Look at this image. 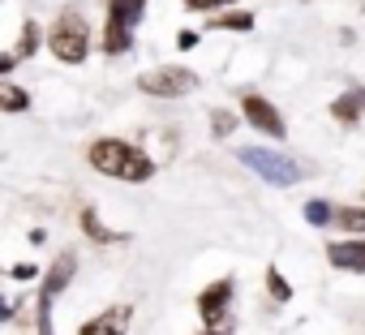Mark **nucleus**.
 Returning a JSON list of instances; mask_svg holds the SVG:
<instances>
[{
	"label": "nucleus",
	"instance_id": "nucleus-1",
	"mask_svg": "<svg viewBox=\"0 0 365 335\" xmlns=\"http://www.w3.org/2000/svg\"><path fill=\"white\" fill-rule=\"evenodd\" d=\"M91 168L95 172H103V177H116V181H150V172H155V163L138 150V146H129V142H120V138H99L95 146H91Z\"/></svg>",
	"mask_w": 365,
	"mask_h": 335
},
{
	"label": "nucleus",
	"instance_id": "nucleus-2",
	"mask_svg": "<svg viewBox=\"0 0 365 335\" xmlns=\"http://www.w3.org/2000/svg\"><path fill=\"white\" fill-rule=\"evenodd\" d=\"M241 163L254 168V172L262 181H271V185H297L305 177V168L297 159H288L284 150H271V146H245L241 150Z\"/></svg>",
	"mask_w": 365,
	"mask_h": 335
},
{
	"label": "nucleus",
	"instance_id": "nucleus-3",
	"mask_svg": "<svg viewBox=\"0 0 365 335\" xmlns=\"http://www.w3.org/2000/svg\"><path fill=\"white\" fill-rule=\"evenodd\" d=\"M48 48H52V56H56V61H65V65H82V61H86V52H91V35H86L82 14L65 9V14L56 18V26H52Z\"/></svg>",
	"mask_w": 365,
	"mask_h": 335
},
{
	"label": "nucleus",
	"instance_id": "nucleus-4",
	"mask_svg": "<svg viewBox=\"0 0 365 335\" xmlns=\"http://www.w3.org/2000/svg\"><path fill=\"white\" fill-rule=\"evenodd\" d=\"M142 9H146V0H108L103 52H112V56L129 52V35H133V26L142 22Z\"/></svg>",
	"mask_w": 365,
	"mask_h": 335
},
{
	"label": "nucleus",
	"instance_id": "nucleus-5",
	"mask_svg": "<svg viewBox=\"0 0 365 335\" xmlns=\"http://www.w3.org/2000/svg\"><path fill=\"white\" fill-rule=\"evenodd\" d=\"M138 86H142L146 95L168 99V95H190V91L198 86V78H194L190 69H150V73L138 78Z\"/></svg>",
	"mask_w": 365,
	"mask_h": 335
},
{
	"label": "nucleus",
	"instance_id": "nucleus-6",
	"mask_svg": "<svg viewBox=\"0 0 365 335\" xmlns=\"http://www.w3.org/2000/svg\"><path fill=\"white\" fill-rule=\"evenodd\" d=\"M228 301H232V279H215V284L198 297V309H202L207 331H215V326L228 322Z\"/></svg>",
	"mask_w": 365,
	"mask_h": 335
},
{
	"label": "nucleus",
	"instance_id": "nucleus-7",
	"mask_svg": "<svg viewBox=\"0 0 365 335\" xmlns=\"http://www.w3.org/2000/svg\"><path fill=\"white\" fill-rule=\"evenodd\" d=\"M241 112H245V120H250L254 129H262V133H271V138H284V116H279L262 95H245V99H241Z\"/></svg>",
	"mask_w": 365,
	"mask_h": 335
},
{
	"label": "nucleus",
	"instance_id": "nucleus-8",
	"mask_svg": "<svg viewBox=\"0 0 365 335\" xmlns=\"http://www.w3.org/2000/svg\"><path fill=\"white\" fill-rule=\"evenodd\" d=\"M327 262L339 271H361L365 275V241H335L327 245Z\"/></svg>",
	"mask_w": 365,
	"mask_h": 335
},
{
	"label": "nucleus",
	"instance_id": "nucleus-9",
	"mask_svg": "<svg viewBox=\"0 0 365 335\" xmlns=\"http://www.w3.org/2000/svg\"><path fill=\"white\" fill-rule=\"evenodd\" d=\"M125 331H129V305H112L108 314L91 318L78 335H125Z\"/></svg>",
	"mask_w": 365,
	"mask_h": 335
},
{
	"label": "nucleus",
	"instance_id": "nucleus-10",
	"mask_svg": "<svg viewBox=\"0 0 365 335\" xmlns=\"http://www.w3.org/2000/svg\"><path fill=\"white\" fill-rule=\"evenodd\" d=\"M73 267H78V258H73V254H61V258L52 262V271H48V279H43V301H52V297H56V292L69 284Z\"/></svg>",
	"mask_w": 365,
	"mask_h": 335
},
{
	"label": "nucleus",
	"instance_id": "nucleus-11",
	"mask_svg": "<svg viewBox=\"0 0 365 335\" xmlns=\"http://www.w3.org/2000/svg\"><path fill=\"white\" fill-rule=\"evenodd\" d=\"M361 108H365V91H352V95H339V99L331 103V116L344 120V125H352V120L361 116Z\"/></svg>",
	"mask_w": 365,
	"mask_h": 335
},
{
	"label": "nucleus",
	"instance_id": "nucleus-12",
	"mask_svg": "<svg viewBox=\"0 0 365 335\" xmlns=\"http://www.w3.org/2000/svg\"><path fill=\"white\" fill-rule=\"evenodd\" d=\"M39 39H43V35H39V22H35V18H26V22H22V39H18V48H14V56L22 61V56L39 52Z\"/></svg>",
	"mask_w": 365,
	"mask_h": 335
},
{
	"label": "nucleus",
	"instance_id": "nucleus-13",
	"mask_svg": "<svg viewBox=\"0 0 365 335\" xmlns=\"http://www.w3.org/2000/svg\"><path fill=\"white\" fill-rule=\"evenodd\" d=\"M0 108H5V112H22L26 108V91L14 86V82H0Z\"/></svg>",
	"mask_w": 365,
	"mask_h": 335
},
{
	"label": "nucleus",
	"instance_id": "nucleus-14",
	"mask_svg": "<svg viewBox=\"0 0 365 335\" xmlns=\"http://www.w3.org/2000/svg\"><path fill=\"white\" fill-rule=\"evenodd\" d=\"M335 220L344 232H365V207H344V211H335Z\"/></svg>",
	"mask_w": 365,
	"mask_h": 335
},
{
	"label": "nucleus",
	"instance_id": "nucleus-15",
	"mask_svg": "<svg viewBox=\"0 0 365 335\" xmlns=\"http://www.w3.org/2000/svg\"><path fill=\"white\" fill-rule=\"evenodd\" d=\"M211 26H215V31H250L254 18H250V14H224V18H215Z\"/></svg>",
	"mask_w": 365,
	"mask_h": 335
},
{
	"label": "nucleus",
	"instance_id": "nucleus-16",
	"mask_svg": "<svg viewBox=\"0 0 365 335\" xmlns=\"http://www.w3.org/2000/svg\"><path fill=\"white\" fill-rule=\"evenodd\" d=\"M305 220H309L314 228H322V224H331V220H335V211H331L327 202H305Z\"/></svg>",
	"mask_w": 365,
	"mask_h": 335
},
{
	"label": "nucleus",
	"instance_id": "nucleus-17",
	"mask_svg": "<svg viewBox=\"0 0 365 335\" xmlns=\"http://www.w3.org/2000/svg\"><path fill=\"white\" fill-rule=\"evenodd\" d=\"M82 228L95 237V241H120L116 232H108V228H99V220H95V211H82Z\"/></svg>",
	"mask_w": 365,
	"mask_h": 335
},
{
	"label": "nucleus",
	"instance_id": "nucleus-18",
	"mask_svg": "<svg viewBox=\"0 0 365 335\" xmlns=\"http://www.w3.org/2000/svg\"><path fill=\"white\" fill-rule=\"evenodd\" d=\"M267 288H271V297H275V301H288V297H292V288H288V279H284V275H279L275 267L267 271Z\"/></svg>",
	"mask_w": 365,
	"mask_h": 335
},
{
	"label": "nucleus",
	"instance_id": "nucleus-19",
	"mask_svg": "<svg viewBox=\"0 0 365 335\" xmlns=\"http://www.w3.org/2000/svg\"><path fill=\"white\" fill-rule=\"evenodd\" d=\"M232 125H237V116H232V112H224V108H220V112H211V129H215L220 138H224V133H232Z\"/></svg>",
	"mask_w": 365,
	"mask_h": 335
},
{
	"label": "nucleus",
	"instance_id": "nucleus-20",
	"mask_svg": "<svg viewBox=\"0 0 365 335\" xmlns=\"http://www.w3.org/2000/svg\"><path fill=\"white\" fill-rule=\"evenodd\" d=\"M185 5H190V9H202V14H207V9H220V5H232V0H185Z\"/></svg>",
	"mask_w": 365,
	"mask_h": 335
},
{
	"label": "nucleus",
	"instance_id": "nucleus-21",
	"mask_svg": "<svg viewBox=\"0 0 365 335\" xmlns=\"http://www.w3.org/2000/svg\"><path fill=\"white\" fill-rule=\"evenodd\" d=\"M176 48H185V52L198 48V35H194V31H180V35H176Z\"/></svg>",
	"mask_w": 365,
	"mask_h": 335
},
{
	"label": "nucleus",
	"instance_id": "nucleus-22",
	"mask_svg": "<svg viewBox=\"0 0 365 335\" xmlns=\"http://www.w3.org/2000/svg\"><path fill=\"white\" fill-rule=\"evenodd\" d=\"M9 275H14V279H31V275H35V267H26V262H22V267H14Z\"/></svg>",
	"mask_w": 365,
	"mask_h": 335
},
{
	"label": "nucleus",
	"instance_id": "nucleus-23",
	"mask_svg": "<svg viewBox=\"0 0 365 335\" xmlns=\"http://www.w3.org/2000/svg\"><path fill=\"white\" fill-rule=\"evenodd\" d=\"M14 65H18V56H14V52H5V56H0V73H9Z\"/></svg>",
	"mask_w": 365,
	"mask_h": 335
},
{
	"label": "nucleus",
	"instance_id": "nucleus-24",
	"mask_svg": "<svg viewBox=\"0 0 365 335\" xmlns=\"http://www.w3.org/2000/svg\"><path fill=\"white\" fill-rule=\"evenodd\" d=\"M207 335H215V331H207Z\"/></svg>",
	"mask_w": 365,
	"mask_h": 335
},
{
	"label": "nucleus",
	"instance_id": "nucleus-25",
	"mask_svg": "<svg viewBox=\"0 0 365 335\" xmlns=\"http://www.w3.org/2000/svg\"><path fill=\"white\" fill-rule=\"evenodd\" d=\"M305 5H309V0H305Z\"/></svg>",
	"mask_w": 365,
	"mask_h": 335
}]
</instances>
